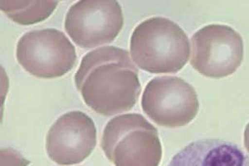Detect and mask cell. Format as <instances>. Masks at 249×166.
<instances>
[{
  "label": "cell",
  "mask_w": 249,
  "mask_h": 166,
  "mask_svg": "<svg viewBox=\"0 0 249 166\" xmlns=\"http://www.w3.org/2000/svg\"><path fill=\"white\" fill-rule=\"evenodd\" d=\"M74 83L86 104L105 116L131 110L142 92L139 70L129 52L114 46L86 54Z\"/></svg>",
  "instance_id": "1"
},
{
  "label": "cell",
  "mask_w": 249,
  "mask_h": 166,
  "mask_svg": "<svg viewBox=\"0 0 249 166\" xmlns=\"http://www.w3.org/2000/svg\"><path fill=\"white\" fill-rule=\"evenodd\" d=\"M130 50L133 62L142 70L150 74H175L189 61L190 40L172 20L152 17L134 29Z\"/></svg>",
  "instance_id": "2"
},
{
  "label": "cell",
  "mask_w": 249,
  "mask_h": 166,
  "mask_svg": "<svg viewBox=\"0 0 249 166\" xmlns=\"http://www.w3.org/2000/svg\"><path fill=\"white\" fill-rule=\"evenodd\" d=\"M101 147L115 166H159L161 161L158 129L141 114H123L108 121Z\"/></svg>",
  "instance_id": "3"
},
{
  "label": "cell",
  "mask_w": 249,
  "mask_h": 166,
  "mask_svg": "<svg viewBox=\"0 0 249 166\" xmlns=\"http://www.w3.org/2000/svg\"><path fill=\"white\" fill-rule=\"evenodd\" d=\"M18 62L28 73L43 79L60 77L73 68L76 49L65 34L56 28L32 30L20 37Z\"/></svg>",
  "instance_id": "4"
},
{
  "label": "cell",
  "mask_w": 249,
  "mask_h": 166,
  "mask_svg": "<svg viewBox=\"0 0 249 166\" xmlns=\"http://www.w3.org/2000/svg\"><path fill=\"white\" fill-rule=\"evenodd\" d=\"M142 107L159 126L179 128L195 119L199 103L196 90L184 79L162 76L148 82L143 92Z\"/></svg>",
  "instance_id": "5"
},
{
  "label": "cell",
  "mask_w": 249,
  "mask_h": 166,
  "mask_svg": "<svg viewBox=\"0 0 249 166\" xmlns=\"http://www.w3.org/2000/svg\"><path fill=\"white\" fill-rule=\"evenodd\" d=\"M190 63L199 74L212 78L230 76L244 59V42L231 27L210 24L191 37Z\"/></svg>",
  "instance_id": "6"
},
{
  "label": "cell",
  "mask_w": 249,
  "mask_h": 166,
  "mask_svg": "<svg viewBox=\"0 0 249 166\" xmlns=\"http://www.w3.org/2000/svg\"><path fill=\"white\" fill-rule=\"evenodd\" d=\"M64 25L71 39L82 48L110 43L124 25L122 6L115 0H81L68 9Z\"/></svg>",
  "instance_id": "7"
},
{
  "label": "cell",
  "mask_w": 249,
  "mask_h": 166,
  "mask_svg": "<svg viewBox=\"0 0 249 166\" xmlns=\"http://www.w3.org/2000/svg\"><path fill=\"white\" fill-rule=\"evenodd\" d=\"M96 145L93 120L80 111H71L59 116L46 137L48 157L60 166L82 163L91 155Z\"/></svg>",
  "instance_id": "8"
},
{
  "label": "cell",
  "mask_w": 249,
  "mask_h": 166,
  "mask_svg": "<svg viewBox=\"0 0 249 166\" xmlns=\"http://www.w3.org/2000/svg\"><path fill=\"white\" fill-rule=\"evenodd\" d=\"M168 166H249V157L232 142L203 139L189 144Z\"/></svg>",
  "instance_id": "9"
},
{
  "label": "cell",
  "mask_w": 249,
  "mask_h": 166,
  "mask_svg": "<svg viewBox=\"0 0 249 166\" xmlns=\"http://www.w3.org/2000/svg\"><path fill=\"white\" fill-rule=\"evenodd\" d=\"M57 1L1 0L0 8L15 23L30 25L40 23L51 16L57 8Z\"/></svg>",
  "instance_id": "10"
},
{
  "label": "cell",
  "mask_w": 249,
  "mask_h": 166,
  "mask_svg": "<svg viewBox=\"0 0 249 166\" xmlns=\"http://www.w3.org/2000/svg\"><path fill=\"white\" fill-rule=\"evenodd\" d=\"M244 146L248 152L249 153V123L247 125L245 131H244Z\"/></svg>",
  "instance_id": "11"
}]
</instances>
